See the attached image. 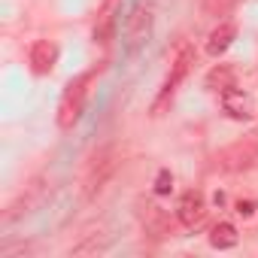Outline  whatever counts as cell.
Returning a JSON list of instances; mask_svg holds the SVG:
<instances>
[{
  "label": "cell",
  "mask_w": 258,
  "mask_h": 258,
  "mask_svg": "<svg viewBox=\"0 0 258 258\" xmlns=\"http://www.w3.org/2000/svg\"><path fill=\"white\" fill-rule=\"evenodd\" d=\"M91 82H94V70L76 76V79L67 85V91H64V97H61V106H58V124L64 127V131L79 121L82 106H85V97H88V85H91Z\"/></svg>",
  "instance_id": "1"
},
{
  "label": "cell",
  "mask_w": 258,
  "mask_h": 258,
  "mask_svg": "<svg viewBox=\"0 0 258 258\" xmlns=\"http://www.w3.org/2000/svg\"><path fill=\"white\" fill-rule=\"evenodd\" d=\"M191 64H195V49H188V46H185V49L173 58V64H170V73H167V79H164V88H161V94H158V100H155V106H152V112H155V115H161V112H164V106L173 100V94H176L179 82L188 76Z\"/></svg>",
  "instance_id": "2"
},
{
  "label": "cell",
  "mask_w": 258,
  "mask_h": 258,
  "mask_svg": "<svg viewBox=\"0 0 258 258\" xmlns=\"http://www.w3.org/2000/svg\"><path fill=\"white\" fill-rule=\"evenodd\" d=\"M152 10H155L152 0H137L134 10L127 13V19H124V40H127L131 49H137L149 37V31H152Z\"/></svg>",
  "instance_id": "3"
},
{
  "label": "cell",
  "mask_w": 258,
  "mask_h": 258,
  "mask_svg": "<svg viewBox=\"0 0 258 258\" xmlns=\"http://www.w3.org/2000/svg\"><path fill=\"white\" fill-rule=\"evenodd\" d=\"M176 219H179V225H185V228H198V225H204V219H207V201H204V195L195 191V188L185 191V195L179 198Z\"/></svg>",
  "instance_id": "4"
},
{
  "label": "cell",
  "mask_w": 258,
  "mask_h": 258,
  "mask_svg": "<svg viewBox=\"0 0 258 258\" xmlns=\"http://www.w3.org/2000/svg\"><path fill=\"white\" fill-rule=\"evenodd\" d=\"M55 61H58V46H55L52 40H37V43L31 46V70H34L37 76L52 73Z\"/></svg>",
  "instance_id": "5"
},
{
  "label": "cell",
  "mask_w": 258,
  "mask_h": 258,
  "mask_svg": "<svg viewBox=\"0 0 258 258\" xmlns=\"http://www.w3.org/2000/svg\"><path fill=\"white\" fill-rule=\"evenodd\" d=\"M255 158H258V140H243V143L231 146V149L222 155V164H225L228 170H243V167H249Z\"/></svg>",
  "instance_id": "6"
},
{
  "label": "cell",
  "mask_w": 258,
  "mask_h": 258,
  "mask_svg": "<svg viewBox=\"0 0 258 258\" xmlns=\"http://www.w3.org/2000/svg\"><path fill=\"white\" fill-rule=\"evenodd\" d=\"M222 106H225V112L231 118H252V97L243 88H237V85L222 91Z\"/></svg>",
  "instance_id": "7"
},
{
  "label": "cell",
  "mask_w": 258,
  "mask_h": 258,
  "mask_svg": "<svg viewBox=\"0 0 258 258\" xmlns=\"http://www.w3.org/2000/svg\"><path fill=\"white\" fill-rule=\"evenodd\" d=\"M115 170V161H112V152L106 149V152H100L94 161H91V170H88V185H85V195L91 198L103 182H106V176Z\"/></svg>",
  "instance_id": "8"
},
{
  "label": "cell",
  "mask_w": 258,
  "mask_h": 258,
  "mask_svg": "<svg viewBox=\"0 0 258 258\" xmlns=\"http://www.w3.org/2000/svg\"><path fill=\"white\" fill-rule=\"evenodd\" d=\"M143 225H146V231L155 234V237H167V234H173V222H170V216H167L161 207H155V204H146V207H143Z\"/></svg>",
  "instance_id": "9"
},
{
  "label": "cell",
  "mask_w": 258,
  "mask_h": 258,
  "mask_svg": "<svg viewBox=\"0 0 258 258\" xmlns=\"http://www.w3.org/2000/svg\"><path fill=\"white\" fill-rule=\"evenodd\" d=\"M234 37H237V28L231 25V22H222L219 28H213V34H210V40H207V52L216 58V55H222L231 43H234Z\"/></svg>",
  "instance_id": "10"
},
{
  "label": "cell",
  "mask_w": 258,
  "mask_h": 258,
  "mask_svg": "<svg viewBox=\"0 0 258 258\" xmlns=\"http://www.w3.org/2000/svg\"><path fill=\"white\" fill-rule=\"evenodd\" d=\"M237 243H240V234H237V228L231 222L213 225V231H210V246L213 249H234Z\"/></svg>",
  "instance_id": "11"
},
{
  "label": "cell",
  "mask_w": 258,
  "mask_h": 258,
  "mask_svg": "<svg viewBox=\"0 0 258 258\" xmlns=\"http://www.w3.org/2000/svg\"><path fill=\"white\" fill-rule=\"evenodd\" d=\"M231 85H237V73H234V67L231 64H219V67H213L210 73H207V88H213V91H228Z\"/></svg>",
  "instance_id": "12"
},
{
  "label": "cell",
  "mask_w": 258,
  "mask_h": 258,
  "mask_svg": "<svg viewBox=\"0 0 258 258\" xmlns=\"http://www.w3.org/2000/svg\"><path fill=\"white\" fill-rule=\"evenodd\" d=\"M234 4H237V0H204V10L210 16H225Z\"/></svg>",
  "instance_id": "13"
},
{
  "label": "cell",
  "mask_w": 258,
  "mask_h": 258,
  "mask_svg": "<svg viewBox=\"0 0 258 258\" xmlns=\"http://www.w3.org/2000/svg\"><path fill=\"white\" fill-rule=\"evenodd\" d=\"M173 188V176H170V170H158V179H155V191L158 195H167Z\"/></svg>",
  "instance_id": "14"
},
{
  "label": "cell",
  "mask_w": 258,
  "mask_h": 258,
  "mask_svg": "<svg viewBox=\"0 0 258 258\" xmlns=\"http://www.w3.org/2000/svg\"><path fill=\"white\" fill-rule=\"evenodd\" d=\"M237 213L240 216H252L255 213V204L252 201H237Z\"/></svg>",
  "instance_id": "15"
}]
</instances>
